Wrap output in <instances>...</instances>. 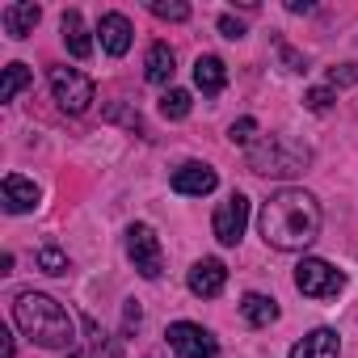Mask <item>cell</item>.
<instances>
[{
    "label": "cell",
    "instance_id": "cell-1",
    "mask_svg": "<svg viewBox=\"0 0 358 358\" xmlns=\"http://www.w3.org/2000/svg\"><path fill=\"white\" fill-rule=\"evenodd\" d=\"M257 224H262V236H266L270 249L303 253L320 236V203L299 186H282L278 194H270Z\"/></svg>",
    "mask_w": 358,
    "mask_h": 358
},
{
    "label": "cell",
    "instance_id": "cell-2",
    "mask_svg": "<svg viewBox=\"0 0 358 358\" xmlns=\"http://www.w3.org/2000/svg\"><path fill=\"white\" fill-rule=\"evenodd\" d=\"M13 320H17V329H22L34 345H43V350H68V345L76 341L72 316L64 312L59 299H51V295H43V291H22V295L13 299Z\"/></svg>",
    "mask_w": 358,
    "mask_h": 358
},
{
    "label": "cell",
    "instance_id": "cell-3",
    "mask_svg": "<svg viewBox=\"0 0 358 358\" xmlns=\"http://www.w3.org/2000/svg\"><path fill=\"white\" fill-rule=\"evenodd\" d=\"M308 160H312V152L303 143H295L291 135H270V139H262V143L249 148V169L262 173V177H291Z\"/></svg>",
    "mask_w": 358,
    "mask_h": 358
},
{
    "label": "cell",
    "instance_id": "cell-4",
    "mask_svg": "<svg viewBox=\"0 0 358 358\" xmlns=\"http://www.w3.org/2000/svg\"><path fill=\"white\" fill-rule=\"evenodd\" d=\"M295 287L308 299H337L345 291V274L337 266H329L324 257H303L295 266Z\"/></svg>",
    "mask_w": 358,
    "mask_h": 358
},
{
    "label": "cell",
    "instance_id": "cell-5",
    "mask_svg": "<svg viewBox=\"0 0 358 358\" xmlns=\"http://www.w3.org/2000/svg\"><path fill=\"white\" fill-rule=\"evenodd\" d=\"M51 93H55L64 114H85L93 106V97H97L93 80L80 68H51Z\"/></svg>",
    "mask_w": 358,
    "mask_h": 358
},
{
    "label": "cell",
    "instance_id": "cell-6",
    "mask_svg": "<svg viewBox=\"0 0 358 358\" xmlns=\"http://www.w3.org/2000/svg\"><path fill=\"white\" fill-rule=\"evenodd\" d=\"M127 257H131V266H135L143 278H160V270H164L160 236H156L148 224H131V228H127Z\"/></svg>",
    "mask_w": 358,
    "mask_h": 358
},
{
    "label": "cell",
    "instance_id": "cell-7",
    "mask_svg": "<svg viewBox=\"0 0 358 358\" xmlns=\"http://www.w3.org/2000/svg\"><path fill=\"white\" fill-rule=\"evenodd\" d=\"M164 337H169V350H173L177 358H215V354H220L215 333L203 329V324H194V320H177V324H169Z\"/></svg>",
    "mask_w": 358,
    "mask_h": 358
},
{
    "label": "cell",
    "instance_id": "cell-8",
    "mask_svg": "<svg viewBox=\"0 0 358 358\" xmlns=\"http://www.w3.org/2000/svg\"><path fill=\"white\" fill-rule=\"evenodd\" d=\"M245 224H249V199L236 190V194H228V199L215 207V220H211L215 241H220V245H241Z\"/></svg>",
    "mask_w": 358,
    "mask_h": 358
},
{
    "label": "cell",
    "instance_id": "cell-9",
    "mask_svg": "<svg viewBox=\"0 0 358 358\" xmlns=\"http://www.w3.org/2000/svg\"><path fill=\"white\" fill-rule=\"evenodd\" d=\"M177 194H190V199H203V194H211L215 186H220V173L211 169V164H203V160H186L182 169H173V182H169Z\"/></svg>",
    "mask_w": 358,
    "mask_h": 358
},
{
    "label": "cell",
    "instance_id": "cell-10",
    "mask_svg": "<svg viewBox=\"0 0 358 358\" xmlns=\"http://www.w3.org/2000/svg\"><path fill=\"white\" fill-rule=\"evenodd\" d=\"M190 291L199 295V299H215L224 287H228V266L220 262V257H203V262H194L190 266Z\"/></svg>",
    "mask_w": 358,
    "mask_h": 358
},
{
    "label": "cell",
    "instance_id": "cell-11",
    "mask_svg": "<svg viewBox=\"0 0 358 358\" xmlns=\"http://www.w3.org/2000/svg\"><path fill=\"white\" fill-rule=\"evenodd\" d=\"M0 199H5V211L9 215H26V211H34L38 207V186L30 182V177H22V173H5V182H0Z\"/></svg>",
    "mask_w": 358,
    "mask_h": 358
},
{
    "label": "cell",
    "instance_id": "cell-12",
    "mask_svg": "<svg viewBox=\"0 0 358 358\" xmlns=\"http://www.w3.org/2000/svg\"><path fill=\"white\" fill-rule=\"evenodd\" d=\"M97 34H101V47H106V55H114V59H122V55L131 51V38H135L131 22H127L122 13H101V22H97Z\"/></svg>",
    "mask_w": 358,
    "mask_h": 358
},
{
    "label": "cell",
    "instance_id": "cell-13",
    "mask_svg": "<svg viewBox=\"0 0 358 358\" xmlns=\"http://www.w3.org/2000/svg\"><path fill=\"white\" fill-rule=\"evenodd\" d=\"M341 354V337H337V329H312V333H303L295 345H291V358H337Z\"/></svg>",
    "mask_w": 358,
    "mask_h": 358
},
{
    "label": "cell",
    "instance_id": "cell-14",
    "mask_svg": "<svg viewBox=\"0 0 358 358\" xmlns=\"http://www.w3.org/2000/svg\"><path fill=\"white\" fill-rule=\"evenodd\" d=\"M0 22H5V34H9V38H26V34H34V26L43 22V5H34V0H17V5H5Z\"/></svg>",
    "mask_w": 358,
    "mask_h": 358
},
{
    "label": "cell",
    "instance_id": "cell-15",
    "mask_svg": "<svg viewBox=\"0 0 358 358\" xmlns=\"http://www.w3.org/2000/svg\"><path fill=\"white\" fill-rule=\"evenodd\" d=\"M59 30H64V47H68L72 59H89L93 55V38H89V26H85L80 9H68L64 22H59Z\"/></svg>",
    "mask_w": 358,
    "mask_h": 358
},
{
    "label": "cell",
    "instance_id": "cell-16",
    "mask_svg": "<svg viewBox=\"0 0 358 358\" xmlns=\"http://www.w3.org/2000/svg\"><path fill=\"white\" fill-rule=\"evenodd\" d=\"M194 85H199L207 97L224 93V85H228V68H224V59H220V55H199V59H194Z\"/></svg>",
    "mask_w": 358,
    "mask_h": 358
},
{
    "label": "cell",
    "instance_id": "cell-17",
    "mask_svg": "<svg viewBox=\"0 0 358 358\" xmlns=\"http://www.w3.org/2000/svg\"><path fill=\"white\" fill-rule=\"evenodd\" d=\"M173 72H177L173 47H169V43H152V47H148V59H143V76H148L152 85H169Z\"/></svg>",
    "mask_w": 358,
    "mask_h": 358
},
{
    "label": "cell",
    "instance_id": "cell-18",
    "mask_svg": "<svg viewBox=\"0 0 358 358\" xmlns=\"http://www.w3.org/2000/svg\"><path fill=\"white\" fill-rule=\"evenodd\" d=\"M241 316H245L253 329H270V324L278 320V299H270V295H262V291H249V295L241 299Z\"/></svg>",
    "mask_w": 358,
    "mask_h": 358
},
{
    "label": "cell",
    "instance_id": "cell-19",
    "mask_svg": "<svg viewBox=\"0 0 358 358\" xmlns=\"http://www.w3.org/2000/svg\"><path fill=\"white\" fill-rule=\"evenodd\" d=\"M190 106H194V97H190L186 89H164V97H160V114H164L169 122H182V118L190 114Z\"/></svg>",
    "mask_w": 358,
    "mask_h": 358
},
{
    "label": "cell",
    "instance_id": "cell-20",
    "mask_svg": "<svg viewBox=\"0 0 358 358\" xmlns=\"http://www.w3.org/2000/svg\"><path fill=\"white\" fill-rule=\"evenodd\" d=\"M26 85H30V68L26 64H9L5 68V80H0V101H13Z\"/></svg>",
    "mask_w": 358,
    "mask_h": 358
},
{
    "label": "cell",
    "instance_id": "cell-21",
    "mask_svg": "<svg viewBox=\"0 0 358 358\" xmlns=\"http://www.w3.org/2000/svg\"><path fill=\"white\" fill-rule=\"evenodd\" d=\"M38 270L43 274H68V253L64 249H55V245H47V249H38Z\"/></svg>",
    "mask_w": 358,
    "mask_h": 358
},
{
    "label": "cell",
    "instance_id": "cell-22",
    "mask_svg": "<svg viewBox=\"0 0 358 358\" xmlns=\"http://www.w3.org/2000/svg\"><path fill=\"white\" fill-rule=\"evenodd\" d=\"M152 17H160V22H186L190 17V5H182V0H173V5H169V0H152Z\"/></svg>",
    "mask_w": 358,
    "mask_h": 358
},
{
    "label": "cell",
    "instance_id": "cell-23",
    "mask_svg": "<svg viewBox=\"0 0 358 358\" xmlns=\"http://www.w3.org/2000/svg\"><path fill=\"white\" fill-rule=\"evenodd\" d=\"M228 139L241 143V148H253V139H257V118H236L232 131H228Z\"/></svg>",
    "mask_w": 358,
    "mask_h": 358
},
{
    "label": "cell",
    "instance_id": "cell-24",
    "mask_svg": "<svg viewBox=\"0 0 358 358\" xmlns=\"http://www.w3.org/2000/svg\"><path fill=\"white\" fill-rule=\"evenodd\" d=\"M333 101H337V93H333V89H308V93H303V106H308V110H316V114H320V110H329Z\"/></svg>",
    "mask_w": 358,
    "mask_h": 358
},
{
    "label": "cell",
    "instance_id": "cell-25",
    "mask_svg": "<svg viewBox=\"0 0 358 358\" xmlns=\"http://www.w3.org/2000/svg\"><path fill=\"white\" fill-rule=\"evenodd\" d=\"M345 85H358V64H341L329 72V89H345Z\"/></svg>",
    "mask_w": 358,
    "mask_h": 358
},
{
    "label": "cell",
    "instance_id": "cell-26",
    "mask_svg": "<svg viewBox=\"0 0 358 358\" xmlns=\"http://www.w3.org/2000/svg\"><path fill=\"white\" fill-rule=\"evenodd\" d=\"M220 34H224V38H245V26H241L236 17L224 13V17H220Z\"/></svg>",
    "mask_w": 358,
    "mask_h": 358
},
{
    "label": "cell",
    "instance_id": "cell-27",
    "mask_svg": "<svg viewBox=\"0 0 358 358\" xmlns=\"http://www.w3.org/2000/svg\"><path fill=\"white\" fill-rule=\"evenodd\" d=\"M278 55H282V64H287V72H303V55H295L287 43H278Z\"/></svg>",
    "mask_w": 358,
    "mask_h": 358
},
{
    "label": "cell",
    "instance_id": "cell-28",
    "mask_svg": "<svg viewBox=\"0 0 358 358\" xmlns=\"http://www.w3.org/2000/svg\"><path fill=\"white\" fill-rule=\"evenodd\" d=\"M122 320H127V329H139L143 312H139V303H135V299H127V312H122Z\"/></svg>",
    "mask_w": 358,
    "mask_h": 358
},
{
    "label": "cell",
    "instance_id": "cell-29",
    "mask_svg": "<svg viewBox=\"0 0 358 358\" xmlns=\"http://www.w3.org/2000/svg\"><path fill=\"white\" fill-rule=\"evenodd\" d=\"M0 337H5V341H0V358H13V333L0 329Z\"/></svg>",
    "mask_w": 358,
    "mask_h": 358
},
{
    "label": "cell",
    "instance_id": "cell-30",
    "mask_svg": "<svg viewBox=\"0 0 358 358\" xmlns=\"http://www.w3.org/2000/svg\"><path fill=\"white\" fill-rule=\"evenodd\" d=\"M287 13H312V0H287Z\"/></svg>",
    "mask_w": 358,
    "mask_h": 358
}]
</instances>
